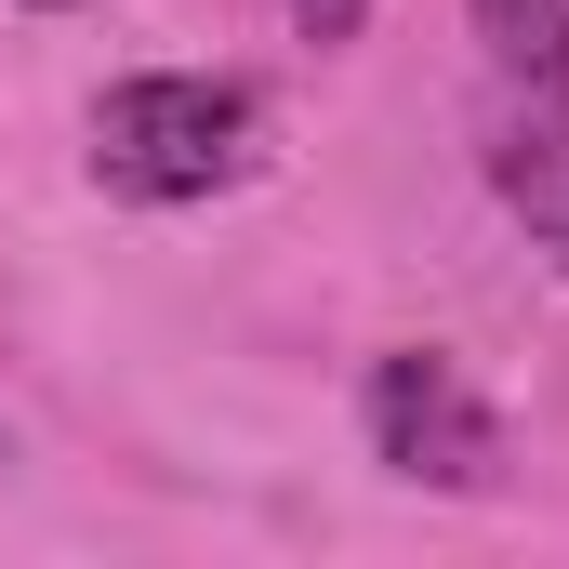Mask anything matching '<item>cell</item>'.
<instances>
[{"mask_svg":"<svg viewBox=\"0 0 569 569\" xmlns=\"http://www.w3.org/2000/svg\"><path fill=\"white\" fill-rule=\"evenodd\" d=\"M358 437H371L385 477L450 490V503H490V490L517 477V437H503L490 385H477L450 345H385V358L358 371Z\"/></svg>","mask_w":569,"mask_h":569,"instance_id":"cell-2","label":"cell"},{"mask_svg":"<svg viewBox=\"0 0 569 569\" xmlns=\"http://www.w3.org/2000/svg\"><path fill=\"white\" fill-rule=\"evenodd\" d=\"M291 40H318V53H358V27H371V0H279Z\"/></svg>","mask_w":569,"mask_h":569,"instance_id":"cell-5","label":"cell"},{"mask_svg":"<svg viewBox=\"0 0 569 569\" xmlns=\"http://www.w3.org/2000/svg\"><path fill=\"white\" fill-rule=\"evenodd\" d=\"M266 172V93L226 67H133L93 93V186L133 212H199Z\"/></svg>","mask_w":569,"mask_h":569,"instance_id":"cell-1","label":"cell"},{"mask_svg":"<svg viewBox=\"0 0 569 569\" xmlns=\"http://www.w3.org/2000/svg\"><path fill=\"white\" fill-rule=\"evenodd\" d=\"M490 93H569V0H463Z\"/></svg>","mask_w":569,"mask_h":569,"instance_id":"cell-4","label":"cell"},{"mask_svg":"<svg viewBox=\"0 0 569 569\" xmlns=\"http://www.w3.org/2000/svg\"><path fill=\"white\" fill-rule=\"evenodd\" d=\"M27 13H67V0H27Z\"/></svg>","mask_w":569,"mask_h":569,"instance_id":"cell-6","label":"cell"},{"mask_svg":"<svg viewBox=\"0 0 569 569\" xmlns=\"http://www.w3.org/2000/svg\"><path fill=\"white\" fill-rule=\"evenodd\" d=\"M477 172H490V199L530 226V252L569 279V93H490Z\"/></svg>","mask_w":569,"mask_h":569,"instance_id":"cell-3","label":"cell"}]
</instances>
